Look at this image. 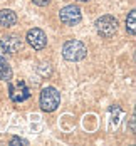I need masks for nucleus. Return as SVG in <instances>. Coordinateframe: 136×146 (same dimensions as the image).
<instances>
[{"mask_svg": "<svg viewBox=\"0 0 136 146\" xmlns=\"http://www.w3.org/2000/svg\"><path fill=\"white\" fill-rule=\"evenodd\" d=\"M9 96L14 102H24L25 99L30 98V89L24 81H19L17 84H10L9 86Z\"/></svg>", "mask_w": 136, "mask_h": 146, "instance_id": "nucleus-5", "label": "nucleus"}, {"mask_svg": "<svg viewBox=\"0 0 136 146\" xmlns=\"http://www.w3.org/2000/svg\"><path fill=\"white\" fill-rule=\"evenodd\" d=\"M25 39H27V44L35 50H42L47 45V35L40 29H30L25 35Z\"/></svg>", "mask_w": 136, "mask_h": 146, "instance_id": "nucleus-6", "label": "nucleus"}, {"mask_svg": "<svg viewBox=\"0 0 136 146\" xmlns=\"http://www.w3.org/2000/svg\"><path fill=\"white\" fill-rule=\"evenodd\" d=\"M135 17H136L135 10H131L126 17V30H128L129 35H135Z\"/></svg>", "mask_w": 136, "mask_h": 146, "instance_id": "nucleus-10", "label": "nucleus"}, {"mask_svg": "<svg viewBox=\"0 0 136 146\" xmlns=\"http://www.w3.org/2000/svg\"><path fill=\"white\" fill-rule=\"evenodd\" d=\"M88 54V49L86 45L82 44L81 40H67L64 47H62V56L66 60H71V62H77V60H82Z\"/></svg>", "mask_w": 136, "mask_h": 146, "instance_id": "nucleus-1", "label": "nucleus"}, {"mask_svg": "<svg viewBox=\"0 0 136 146\" xmlns=\"http://www.w3.org/2000/svg\"><path fill=\"white\" fill-rule=\"evenodd\" d=\"M77 2H88V0H77Z\"/></svg>", "mask_w": 136, "mask_h": 146, "instance_id": "nucleus-13", "label": "nucleus"}, {"mask_svg": "<svg viewBox=\"0 0 136 146\" xmlns=\"http://www.w3.org/2000/svg\"><path fill=\"white\" fill-rule=\"evenodd\" d=\"M39 104L42 108V111L52 113L57 109V106L60 104V94L56 88H44L39 98Z\"/></svg>", "mask_w": 136, "mask_h": 146, "instance_id": "nucleus-2", "label": "nucleus"}, {"mask_svg": "<svg viewBox=\"0 0 136 146\" xmlns=\"http://www.w3.org/2000/svg\"><path fill=\"white\" fill-rule=\"evenodd\" d=\"M59 19L66 25H77L82 20V14H81V9L77 5H66L64 9H60Z\"/></svg>", "mask_w": 136, "mask_h": 146, "instance_id": "nucleus-4", "label": "nucleus"}, {"mask_svg": "<svg viewBox=\"0 0 136 146\" xmlns=\"http://www.w3.org/2000/svg\"><path fill=\"white\" fill-rule=\"evenodd\" d=\"M35 5H39V7H45V5H49L52 0H32Z\"/></svg>", "mask_w": 136, "mask_h": 146, "instance_id": "nucleus-12", "label": "nucleus"}, {"mask_svg": "<svg viewBox=\"0 0 136 146\" xmlns=\"http://www.w3.org/2000/svg\"><path fill=\"white\" fill-rule=\"evenodd\" d=\"M15 24H17L15 12L9 10V9H2L0 10V25L2 27H14Z\"/></svg>", "mask_w": 136, "mask_h": 146, "instance_id": "nucleus-8", "label": "nucleus"}, {"mask_svg": "<svg viewBox=\"0 0 136 146\" xmlns=\"http://www.w3.org/2000/svg\"><path fill=\"white\" fill-rule=\"evenodd\" d=\"M10 79H12V69H10V66L7 64V60L0 56V81L10 82Z\"/></svg>", "mask_w": 136, "mask_h": 146, "instance_id": "nucleus-9", "label": "nucleus"}, {"mask_svg": "<svg viewBox=\"0 0 136 146\" xmlns=\"http://www.w3.org/2000/svg\"><path fill=\"white\" fill-rule=\"evenodd\" d=\"M0 44L5 49L7 54H15V52L20 50L22 45H24L22 44V39L17 37V35H5V37H2V39H0Z\"/></svg>", "mask_w": 136, "mask_h": 146, "instance_id": "nucleus-7", "label": "nucleus"}, {"mask_svg": "<svg viewBox=\"0 0 136 146\" xmlns=\"http://www.w3.org/2000/svg\"><path fill=\"white\" fill-rule=\"evenodd\" d=\"M10 145H12V146H14V145H24V146H27V145H29V141H27V139H24V138L15 136V138H12V139H10Z\"/></svg>", "mask_w": 136, "mask_h": 146, "instance_id": "nucleus-11", "label": "nucleus"}, {"mask_svg": "<svg viewBox=\"0 0 136 146\" xmlns=\"http://www.w3.org/2000/svg\"><path fill=\"white\" fill-rule=\"evenodd\" d=\"M94 25H96V32L101 37H104V39H111L118 32V20L113 15H103V17H99Z\"/></svg>", "mask_w": 136, "mask_h": 146, "instance_id": "nucleus-3", "label": "nucleus"}]
</instances>
